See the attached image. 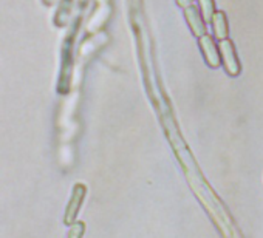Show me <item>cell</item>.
Instances as JSON below:
<instances>
[{
  "mask_svg": "<svg viewBox=\"0 0 263 238\" xmlns=\"http://www.w3.org/2000/svg\"><path fill=\"white\" fill-rule=\"evenodd\" d=\"M84 223L82 221H78V223H74L73 224V227H71V230H70V235H68V238H81L82 236V233H84Z\"/></svg>",
  "mask_w": 263,
  "mask_h": 238,
  "instance_id": "2",
  "label": "cell"
},
{
  "mask_svg": "<svg viewBox=\"0 0 263 238\" xmlns=\"http://www.w3.org/2000/svg\"><path fill=\"white\" fill-rule=\"evenodd\" d=\"M84 196V187L82 186H78L76 190H74V195L70 201V206H68V210H67V215H65V223L67 224H71L73 220H74V215L78 213V209H79V203Z\"/></svg>",
  "mask_w": 263,
  "mask_h": 238,
  "instance_id": "1",
  "label": "cell"
}]
</instances>
